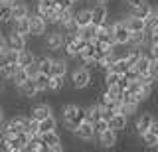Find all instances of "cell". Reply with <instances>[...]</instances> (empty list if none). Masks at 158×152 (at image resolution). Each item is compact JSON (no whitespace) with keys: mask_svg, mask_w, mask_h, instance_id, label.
Returning a JSON list of instances; mask_svg holds the SVG:
<instances>
[{"mask_svg":"<svg viewBox=\"0 0 158 152\" xmlns=\"http://www.w3.org/2000/svg\"><path fill=\"white\" fill-rule=\"evenodd\" d=\"M42 40H44V46L48 47V51H52V53L63 51V46H65V32H63L59 26L49 28Z\"/></svg>","mask_w":158,"mask_h":152,"instance_id":"obj_1","label":"cell"},{"mask_svg":"<svg viewBox=\"0 0 158 152\" xmlns=\"http://www.w3.org/2000/svg\"><path fill=\"white\" fill-rule=\"evenodd\" d=\"M89 79H91V71H89L85 65H79V67H75V69L69 73V85H71L75 91L87 89Z\"/></svg>","mask_w":158,"mask_h":152,"instance_id":"obj_2","label":"cell"},{"mask_svg":"<svg viewBox=\"0 0 158 152\" xmlns=\"http://www.w3.org/2000/svg\"><path fill=\"white\" fill-rule=\"evenodd\" d=\"M30 20V38H36V40H42L46 36V32L49 30V24L40 16L38 12H30L28 16Z\"/></svg>","mask_w":158,"mask_h":152,"instance_id":"obj_3","label":"cell"},{"mask_svg":"<svg viewBox=\"0 0 158 152\" xmlns=\"http://www.w3.org/2000/svg\"><path fill=\"white\" fill-rule=\"evenodd\" d=\"M40 134H42V140L46 142V152H61L63 150V140L57 130L40 132Z\"/></svg>","mask_w":158,"mask_h":152,"instance_id":"obj_4","label":"cell"},{"mask_svg":"<svg viewBox=\"0 0 158 152\" xmlns=\"http://www.w3.org/2000/svg\"><path fill=\"white\" fill-rule=\"evenodd\" d=\"M71 134L75 136L77 140H81V142H91L93 138H95V129H93V122H89V121L79 122L75 129L71 130Z\"/></svg>","mask_w":158,"mask_h":152,"instance_id":"obj_5","label":"cell"},{"mask_svg":"<svg viewBox=\"0 0 158 152\" xmlns=\"http://www.w3.org/2000/svg\"><path fill=\"white\" fill-rule=\"evenodd\" d=\"M107 20H111V10H109V4H93L91 6V24L101 26Z\"/></svg>","mask_w":158,"mask_h":152,"instance_id":"obj_6","label":"cell"},{"mask_svg":"<svg viewBox=\"0 0 158 152\" xmlns=\"http://www.w3.org/2000/svg\"><path fill=\"white\" fill-rule=\"evenodd\" d=\"M152 121H154V115H152L150 111H144L140 113V115L135 119V125H132V132H135L136 136H140L142 132H146L148 129H150Z\"/></svg>","mask_w":158,"mask_h":152,"instance_id":"obj_7","label":"cell"},{"mask_svg":"<svg viewBox=\"0 0 158 152\" xmlns=\"http://www.w3.org/2000/svg\"><path fill=\"white\" fill-rule=\"evenodd\" d=\"M16 93H18V97H22V99H26V101H32V99H36V95H38V87H36V81H34V77H28L26 81L22 83V85H18L16 87Z\"/></svg>","mask_w":158,"mask_h":152,"instance_id":"obj_8","label":"cell"},{"mask_svg":"<svg viewBox=\"0 0 158 152\" xmlns=\"http://www.w3.org/2000/svg\"><path fill=\"white\" fill-rule=\"evenodd\" d=\"M4 40H6V47L20 51V50H24V47L28 46V40H30V38L22 36V34H18V32H14V30H10L8 34H4Z\"/></svg>","mask_w":158,"mask_h":152,"instance_id":"obj_9","label":"cell"},{"mask_svg":"<svg viewBox=\"0 0 158 152\" xmlns=\"http://www.w3.org/2000/svg\"><path fill=\"white\" fill-rule=\"evenodd\" d=\"M95 138H97L99 144H101V148H113V146L118 142V132L113 130V129H107V130L99 132Z\"/></svg>","mask_w":158,"mask_h":152,"instance_id":"obj_10","label":"cell"},{"mask_svg":"<svg viewBox=\"0 0 158 152\" xmlns=\"http://www.w3.org/2000/svg\"><path fill=\"white\" fill-rule=\"evenodd\" d=\"M69 73V61L67 57H52V67H49V75H61L67 77Z\"/></svg>","mask_w":158,"mask_h":152,"instance_id":"obj_11","label":"cell"},{"mask_svg":"<svg viewBox=\"0 0 158 152\" xmlns=\"http://www.w3.org/2000/svg\"><path fill=\"white\" fill-rule=\"evenodd\" d=\"M127 43H128V46H136V47H148V30L131 32Z\"/></svg>","mask_w":158,"mask_h":152,"instance_id":"obj_12","label":"cell"},{"mask_svg":"<svg viewBox=\"0 0 158 152\" xmlns=\"http://www.w3.org/2000/svg\"><path fill=\"white\" fill-rule=\"evenodd\" d=\"M150 61H152V57L148 55L146 50H144V53H142V55L135 61V65H132V67L138 71V75H140V77H146V75H150Z\"/></svg>","mask_w":158,"mask_h":152,"instance_id":"obj_13","label":"cell"},{"mask_svg":"<svg viewBox=\"0 0 158 152\" xmlns=\"http://www.w3.org/2000/svg\"><path fill=\"white\" fill-rule=\"evenodd\" d=\"M49 115H53V109H52V105H48V103H36V105L30 109V117H34V119H38V121L46 119Z\"/></svg>","mask_w":158,"mask_h":152,"instance_id":"obj_14","label":"cell"},{"mask_svg":"<svg viewBox=\"0 0 158 152\" xmlns=\"http://www.w3.org/2000/svg\"><path fill=\"white\" fill-rule=\"evenodd\" d=\"M107 122H109V129H113V130H117V132H123L128 126V117L123 115V113H115V115H113Z\"/></svg>","mask_w":158,"mask_h":152,"instance_id":"obj_15","label":"cell"},{"mask_svg":"<svg viewBox=\"0 0 158 152\" xmlns=\"http://www.w3.org/2000/svg\"><path fill=\"white\" fill-rule=\"evenodd\" d=\"M34 61H36V51L34 50H30L28 46L24 47V50H20V53H18V67L26 69V67L32 65Z\"/></svg>","mask_w":158,"mask_h":152,"instance_id":"obj_16","label":"cell"},{"mask_svg":"<svg viewBox=\"0 0 158 152\" xmlns=\"http://www.w3.org/2000/svg\"><path fill=\"white\" fill-rule=\"evenodd\" d=\"M30 4L28 2H22V0H16L12 4V20H18V18H24V16H30Z\"/></svg>","mask_w":158,"mask_h":152,"instance_id":"obj_17","label":"cell"},{"mask_svg":"<svg viewBox=\"0 0 158 152\" xmlns=\"http://www.w3.org/2000/svg\"><path fill=\"white\" fill-rule=\"evenodd\" d=\"M75 24H77L79 28L91 24V8L83 6V8H79V10H75Z\"/></svg>","mask_w":158,"mask_h":152,"instance_id":"obj_18","label":"cell"},{"mask_svg":"<svg viewBox=\"0 0 158 152\" xmlns=\"http://www.w3.org/2000/svg\"><path fill=\"white\" fill-rule=\"evenodd\" d=\"M24 152H46V142L42 140V134H36L30 138V142L26 144Z\"/></svg>","mask_w":158,"mask_h":152,"instance_id":"obj_19","label":"cell"},{"mask_svg":"<svg viewBox=\"0 0 158 152\" xmlns=\"http://www.w3.org/2000/svg\"><path fill=\"white\" fill-rule=\"evenodd\" d=\"M12 30L22 34V36H26V38H30V20H28V16L18 18V20H12Z\"/></svg>","mask_w":158,"mask_h":152,"instance_id":"obj_20","label":"cell"},{"mask_svg":"<svg viewBox=\"0 0 158 152\" xmlns=\"http://www.w3.org/2000/svg\"><path fill=\"white\" fill-rule=\"evenodd\" d=\"M77 36L85 42H93L97 38V26L95 24H87V26H83V28L77 30Z\"/></svg>","mask_w":158,"mask_h":152,"instance_id":"obj_21","label":"cell"},{"mask_svg":"<svg viewBox=\"0 0 158 152\" xmlns=\"http://www.w3.org/2000/svg\"><path fill=\"white\" fill-rule=\"evenodd\" d=\"M132 14V16H138V18H146L148 14L152 12V4L148 2V0H144V2H140L138 4V6H135V8H131V10H128Z\"/></svg>","mask_w":158,"mask_h":152,"instance_id":"obj_22","label":"cell"},{"mask_svg":"<svg viewBox=\"0 0 158 152\" xmlns=\"http://www.w3.org/2000/svg\"><path fill=\"white\" fill-rule=\"evenodd\" d=\"M34 81H36V87L40 93H48L49 91V73H42L40 71L36 77H34Z\"/></svg>","mask_w":158,"mask_h":152,"instance_id":"obj_23","label":"cell"},{"mask_svg":"<svg viewBox=\"0 0 158 152\" xmlns=\"http://www.w3.org/2000/svg\"><path fill=\"white\" fill-rule=\"evenodd\" d=\"M73 18H75V10H73V6L71 8H65V10H61V12H57V22H56V26H65L67 22H71Z\"/></svg>","mask_w":158,"mask_h":152,"instance_id":"obj_24","label":"cell"},{"mask_svg":"<svg viewBox=\"0 0 158 152\" xmlns=\"http://www.w3.org/2000/svg\"><path fill=\"white\" fill-rule=\"evenodd\" d=\"M36 65H38V69L42 73H49V67H52V55H48V53L38 55L36 53Z\"/></svg>","mask_w":158,"mask_h":152,"instance_id":"obj_25","label":"cell"},{"mask_svg":"<svg viewBox=\"0 0 158 152\" xmlns=\"http://www.w3.org/2000/svg\"><path fill=\"white\" fill-rule=\"evenodd\" d=\"M65 79L67 77L61 75H49V93H59L65 87Z\"/></svg>","mask_w":158,"mask_h":152,"instance_id":"obj_26","label":"cell"},{"mask_svg":"<svg viewBox=\"0 0 158 152\" xmlns=\"http://www.w3.org/2000/svg\"><path fill=\"white\" fill-rule=\"evenodd\" d=\"M49 130H57V119L53 115L40 121V132H49Z\"/></svg>","mask_w":158,"mask_h":152,"instance_id":"obj_27","label":"cell"},{"mask_svg":"<svg viewBox=\"0 0 158 152\" xmlns=\"http://www.w3.org/2000/svg\"><path fill=\"white\" fill-rule=\"evenodd\" d=\"M16 69H18V63H6V65L0 69V77H2V81H10L12 75L16 73Z\"/></svg>","mask_w":158,"mask_h":152,"instance_id":"obj_28","label":"cell"},{"mask_svg":"<svg viewBox=\"0 0 158 152\" xmlns=\"http://www.w3.org/2000/svg\"><path fill=\"white\" fill-rule=\"evenodd\" d=\"M26 79H28V73H26V69L18 67V69H16V73L12 75V79H10V83H12V87L16 89V87H18V85H22V83L26 81Z\"/></svg>","mask_w":158,"mask_h":152,"instance_id":"obj_29","label":"cell"},{"mask_svg":"<svg viewBox=\"0 0 158 152\" xmlns=\"http://www.w3.org/2000/svg\"><path fill=\"white\" fill-rule=\"evenodd\" d=\"M103 89H105V93H107L109 97H111L113 101H121L123 89H121V87L117 85V83H115V85H103Z\"/></svg>","mask_w":158,"mask_h":152,"instance_id":"obj_30","label":"cell"},{"mask_svg":"<svg viewBox=\"0 0 158 152\" xmlns=\"http://www.w3.org/2000/svg\"><path fill=\"white\" fill-rule=\"evenodd\" d=\"M140 138H142V142L148 146V148H154V146L158 144V136L154 134L152 130H146V132H142L140 134Z\"/></svg>","mask_w":158,"mask_h":152,"instance_id":"obj_31","label":"cell"},{"mask_svg":"<svg viewBox=\"0 0 158 152\" xmlns=\"http://www.w3.org/2000/svg\"><path fill=\"white\" fill-rule=\"evenodd\" d=\"M109 69H113V71H117L118 75H123V73H127L128 69H131V63H128L127 60H117Z\"/></svg>","mask_w":158,"mask_h":152,"instance_id":"obj_32","label":"cell"},{"mask_svg":"<svg viewBox=\"0 0 158 152\" xmlns=\"http://www.w3.org/2000/svg\"><path fill=\"white\" fill-rule=\"evenodd\" d=\"M144 28H146L148 32H152V30H156V28H158V16H156L154 12H150L144 18Z\"/></svg>","mask_w":158,"mask_h":152,"instance_id":"obj_33","label":"cell"},{"mask_svg":"<svg viewBox=\"0 0 158 152\" xmlns=\"http://www.w3.org/2000/svg\"><path fill=\"white\" fill-rule=\"evenodd\" d=\"M26 130H28L32 136L40 134V121H38V119H34V117H30V119H28V126H26Z\"/></svg>","mask_w":158,"mask_h":152,"instance_id":"obj_34","label":"cell"},{"mask_svg":"<svg viewBox=\"0 0 158 152\" xmlns=\"http://www.w3.org/2000/svg\"><path fill=\"white\" fill-rule=\"evenodd\" d=\"M18 50H10V47H6L4 50V60H6V63H18Z\"/></svg>","mask_w":158,"mask_h":152,"instance_id":"obj_35","label":"cell"},{"mask_svg":"<svg viewBox=\"0 0 158 152\" xmlns=\"http://www.w3.org/2000/svg\"><path fill=\"white\" fill-rule=\"evenodd\" d=\"M71 6H73L71 0H53V8H56L57 12L65 10V8H71Z\"/></svg>","mask_w":158,"mask_h":152,"instance_id":"obj_36","label":"cell"},{"mask_svg":"<svg viewBox=\"0 0 158 152\" xmlns=\"http://www.w3.org/2000/svg\"><path fill=\"white\" fill-rule=\"evenodd\" d=\"M93 129H95V136H97L99 132H103V130H107V129H109V122H107L105 119H99V121L93 122Z\"/></svg>","mask_w":158,"mask_h":152,"instance_id":"obj_37","label":"cell"},{"mask_svg":"<svg viewBox=\"0 0 158 152\" xmlns=\"http://www.w3.org/2000/svg\"><path fill=\"white\" fill-rule=\"evenodd\" d=\"M148 46H158V28L148 32Z\"/></svg>","mask_w":158,"mask_h":152,"instance_id":"obj_38","label":"cell"},{"mask_svg":"<svg viewBox=\"0 0 158 152\" xmlns=\"http://www.w3.org/2000/svg\"><path fill=\"white\" fill-rule=\"evenodd\" d=\"M150 77L154 81H158V60H152L150 61Z\"/></svg>","mask_w":158,"mask_h":152,"instance_id":"obj_39","label":"cell"},{"mask_svg":"<svg viewBox=\"0 0 158 152\" xmlns=\"http://www.w3.org/2000/svg\"><path fill=\"white\" fill-rule=\"evenodd\" d=\"M26 73H28V77H36L38 73H40V69H38V65H36V61H34L32 65H28V67H26Z\"/></svg>","mask_w":158,"mask_h":152,"instance_id":"obj_40","label":"cell"},{"mask_svg":"<svg viewBox=\"0 0 158 152\" xmlns=\"http://www.w3.org/2000/svg\"><path fill=\"white\" fill-rule=\"evenodd\" d=\"M146 53L152 57V60H158V46H148L146 47Z\"/></svg>","mask_w":158,"mask_h":152,"instance_id":"obj_41","label":"cell"},{"mask_svg":"<svg viewBox=\"0 0 158 152\" xmlns=\"http://www.w3.org/2000/svg\"><path fill=\"white\" fill-rule=\"evenodd\" d=\"M140 2H144V0H125V6L131 10V8H135V6H138Z\"/></svg>","mask_w":158,"mask_h":152,"instance_id":"obj_42","label":"cell"},{"mask_svg":"<svg viewBox=\"0 0 158 152\" xmlns=\"http://www.w3.org/2000/svg\"><path fill=\"white\" fill-rule=\"evenodd\" d=\"M148 130H152V132H154V134L158 136V119L152 121V125H150V129H148Z\"/></svg>","mask_w":158,"mask_h":152,"instance_id":"obj_43","label":"cell"},{"mask_svg":"<svg viewBox=\"0 0 158 152\" xmlns=\"http://www.w3.org/2000/svg\"><path fill=\"white\" fill-rule=\"evenodd\" d=\"M6 121V113H4V107L0 105V122H4Z\"/></svg>","mask_w":158,"mask_h":152,"instance_id":"obj_44","label":"cell"},{"mask_svg":"<svg viewBox=\"0 0 158 152\" xmlns=\"http://www.w3.org/2000/svg\"><path fill=\"white\" fill-rule=\"evenodd\" d=\"M0 50H6V40H4V34L0 36Z\"/></svg>","mask_w":158,"mask_h":152,"instance_id":"obj_45","label":"cell"},{"mask_svg":"<svg viewBox=\"0 0 158 152\" xmlns=\"http://www.w3.org/2000/svg\"><path fill=\"white\" fill-rule=\"evenodd\" d=\"M93 2H95V4H111L113 0H93Z\"/></svg>","mask_w":158,"mask_h":152,"instance_id":"obj_46","label":"cell"},{"mask_svg":"<svg viewBox=\"0 0 158 152\" xmlns=\"http://www.w3.org/2000/svg\"><path fill=\"white\" fill-rule=\"evenodd\" d=\"M152 12H154L156 16H158V4H156V6H152Z\"/></svg>","mask_w":158,"mask_h":152,"instance_id":"obj_47","label":"cell"},{"mask_svg":"<svg viewBox=\"0 0 158 152\" xmlns=\"http://www.w3.org/2000/svg\"><path fill=\"white\" fill-rule=\"evenodd\" d=\"M6 122V121H4ZM4 122H0V134H2V130H4Z\"/></svg>","mask_w":158,"mask_h":152,"instance_id":"obj_48","label":"cell"},{"mask_svg":"<svg viewBox=\"0 0 158 152\" xmlns=\"http://www.w3.org/2000/svg\"><path fill=\"white\" fill-rule=\"evenodd\" d=\"M73 2V6H75V4H79V2H83V0H71Z\"/></svg>","mask_w":158,"mask_h":152,"instance_id":"obj_49","label":"cell"},{"mask_svg":"<svg viewBox=\"0 0 158 152\" xmlns=\"http://www.w3.org/2000/svg\"><path fill=\"white\" fill-rule=\"evenodd\" d=\"M2 34H4V32H2V28H0V36H2Z\"/></svg>","mask_w":158,"mask_h":152,"instance_id":"obj_50","label":"cell"},{"mask_svg":"<svg viewBox=\"0 0 158 152\" xmlns=\"http://www.w3.org/2000/svg\"><path fill=\"white\" fill-rule=\"evenodd\" d=\"M154 148H156V150H158V144H156V146H154Z\"/></svg>","mask_w":158,"mask_h":152,"instance_id":"obj_51","label":"cell"}]
</instances>
